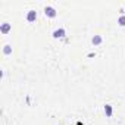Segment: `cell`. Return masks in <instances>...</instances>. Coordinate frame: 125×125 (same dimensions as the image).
<instances>
[{"mask_svg": "<svg viewBox=\"0 0 125 125\" xmlns=\"http://www.w3.org/2000/svg\"><path fill=\"white\" fill-rule=\"evenodd\" d=\"M104 113H106L107 118H110V116L113 115V109H112L110 104H104Z\"/></svg>", "mask_w": 125, "mask_h": 125, "instance_id": "obj_6", "label": "cell"}, {"mask_svg": "<svg viewBox=\"0 0 125 125\" xmlns=\"http://www.w3.org/2000/svg\"><path fill=\"white\" fill-rule=\"evenodd\" d=\"M10 53H12V46L10 44H5L3 46V54L5 56H9Z\"/></svg>", "mask_w": 125, "mask_h": 125, "instance_id": "obj_7", "label": "cell"}, {"mask_svg": "<svg viewBox=\"0 0 125 125\" xmlns=\"http://www.w3.org/2000/svg\"><path fill=\"white\" fill-rule=\"evenodd\" d=\"M10 30H12V24H9V22H3L2 25H0V32H2L3 35L9 34Z\"/></svg>", "mask_w": 125, "mask_h": 125, "instance_id": "obj_2", "label": "cell"}, {"mask_svg": "<svg viewBox=\"0 0 125 125\" xmlns=\"http://www.w3.org/2000/svg\"><path fill=\"white\" fill-rule=\"evenodd\" d=\"M124 12H125V9H124Z\"/></svg>", "mask_w": 125, "mask_h": 125, "instance_id": "obj_9", "label": "cell"}, {"mask_svg": "<svg viewBox=\"0 0 125 125\" xmlns=\"http://www.w3.org/2000/svg\"><path fill=\"white\" fill-rule=\"evenodd\" d=\"M52 35H53V38H63L66 35V31H65V28H57L53 31Z\"/></svg>", "mask_w": 125, "mask_h": 125, "instance_id": "obj_3", "label": "cell"}, {"mask_svg": "<svg viewBox=\"0 0 125 125\" xmlns=\"http://www.w3.org/2000/svg\"><path fill=\"white\" fill-rule=\"evenodd\" d=\"M25 19H27V22H35V19H37V12H35L34 9L28 10V12H27Z\"/></svg>", "mask_w": 125, "mask_h": 125, "instance_id": "obj_4", "label": "cell"}, {"mask_svg": "<svg viewBox=\"0 0 125 125\" xmlns=\"http://www.w3.org/2000/svg\"><path fill=\"white\" fill-rule=\"evenodd\" d=\"M91 43H93V46H100L103 43V37L102 35H94L91 38Z\"/></svg>", "mask_w": 125, "mask_h": 125, "instance_id": "obj_5", "label": "cell"}, {"mask_svg": "<svg viewBox=\"0 0 125 125\" xmlns=\"http://www.w3.org/2000/svg\"><path fill=\"white\" fill-rule=\"evenodd\" d=\"M44 15H46L47 18H56L57 12H56V9H54L53 6H46V8H44Z\"/></svg>", "mask_w": 125, "mask_h": 125, "instance_id": "obj_1", "label": "cell"}, {"mask_svg": "<svg viewBox=\"0 0 125 125\" xmlns=\"http://www.w3.org/2000/svg\"><path fill=\"white\" fill-rule=\"evenodd\" d=\"M118 24H119L121 27H125V15H121V16L118 18Z\"/></svg>", "mask_w": 125, "mask_h": 125, "instance_id": "obj_8", "label": "cell"}]
</instances>
